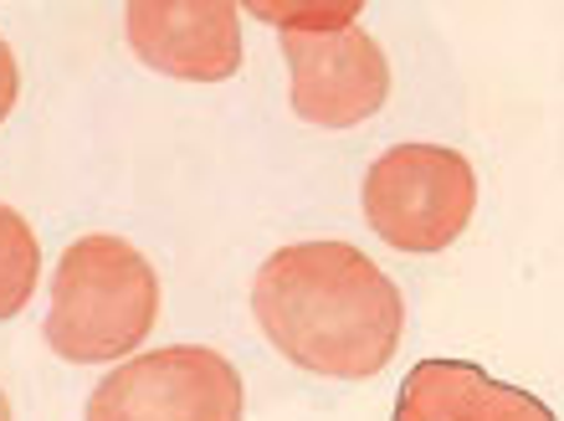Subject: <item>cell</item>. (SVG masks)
<instances>
[{"mask_svg":"<svg viewBox=\"0 0 564 421\" xmlns=\"http://www.w3.org/2000/svg\"><path fill=\"white\" fill-rule=\"evenodd\" d=\"M365 222L395 252H442L467 231L477 175L446 144H395L365 175Z\"/></svg>","mask_w":564,"mask_h":421,"instance_id":"4","label":"cell"},{"mask_svg":"<svg viewBox=\"0 0 564 421\" xmlns=\"http://www.w3.org/2000/svg\"><path fill=\"white\" fill-rule=\"evenodd\" d=\"M252 11L282 31L297 119L349 129L386 108L390 62L370 31L349 21L359 6H252Z\"/></svg>","mask_w":564,"mask_h":421,"instance_id":"3","label":"cell"},{"mask_svg":"<svg viewBox=\"0 0 564 421\" xmlns=\"http://www.w3.org/2000/svg\"><path fill=\"white\" fill-rule=\"evenodd\" d=\"M390 421H554L539 396L492 380L467 360H421L401 386Z\"/></svg>","mask_w":564,"mask_h":421,"instance_id":"7","label":"cell"},{"mask_svg":"<svg viewBox=\"0 0 564 421\" xmlns=\"http://www.w3.org/2000/svg\"><path fill=\"white\" fill-rule=\"evenodd\" d=\"M252 314L282 360L313 376L370 380L395 360L401 288L349 241H297L262 262Z\"/></svg>","mask_w":564,"mask_h":421,"instance_id":"1","label":"cell"},{"mask_svg":"<svg viewBox=\"0 0 564 421\" xmlns=\"http://www.w3.org/2000/svg\"><path fill=\"white\" fill-rule=\"evenodd\" d=\"M237 365L206 345L154 349L119 365L88 401V421H241Z\"/></svg>","mask_w":564,"mask_h":421,"instance_id":"5","label":"cell"},{"mask_svg":"<svg viewBox=\"0 0 564 421\" xmlns=\"http://www.w3.org/2000/svg\"><path fill=\"white\" fill-rule=\"evenodd\" d=\"M129 46L154 73L221 83L241 67V11L231 0H134Z\"/></svg>","mask_w":564,"mask_h":421,"instance_id":"6","label":"cell"},{"mask_svg":"<svg viewBox=\"0 0 564 421\" xmlns=\"http://www.w3.org/2000/svg\"><path fill=\"white\" fill-rule=\"evenodd\" d=\"M0 421H11V401H6V391H0Z\"/></svg>","mask_w":564,"mask_h":421,"instance_id":"10","label":"cell"},{"mask_svg":"<svg viewBox=\"0 0 564 421\" xmlns=\"http://www.w3.org/2000/svg\"><path fill=\"white\" fill-rule=\"evenodd\" d=\"M160 319V278L134 241L77 237L52 278L46 345L73 365H108L144 345Z\"/></svg>","mask_w":564,"mask_h":421,"instance_id":"2","label":"cell"},{"mask_svg":"<svg viewBox=\"0 0 564 421\" xmlns=\"http://www.w3.org/2000/svg\"><path fill=\"white\" fill-rule=\"evenodd\" d=\"M36 272H42V247L31 226L21 222V210L0 206V319H15L31 303Z\"/></svg>","mask_w":564,"mask_h":421,"instance_id":"8","label":"cell"},{"mask_svg":"<svg viewBox=\"0 0 564 421\" xmlns=\"http://www.w3.org/2000/svg\"><path fill=\"white\" fill-rule=\"evenodd\" d=\"M15 93H21V73H15L11 46L0 42V123H6V114L15 108Z\"/></svg>","mask_w":564,"mask_h":421,"instance_id":"9","label":"cell"}]
</instances>
